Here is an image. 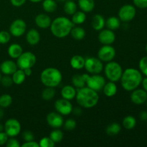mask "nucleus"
<instances>
[{"label":"nucleus","instance_id":"30","mask_svg":"<svg viewBox=\"0 0 147 147\" xmlns=\"http://www.w3.org/2000/svg\"><path fill=\"white\" fill-rule=\"evenodd\" d=\"M42 8L46 12L52 13L56 11L57 4L55 0H43Z\"/></svg>","mask_w":147,"mask_h":147},{"label":"nucleus","instance_id":"22","mask_svg":"<svg viewBox=\"0 0 147 147\" xmlns=\"http://www.w3.org/2000/svg\"><path fill=\"white\" fill-rule=\"evenodd\" d=\"M9 56L13 59H17L20 57L23 53V49L20 45L17 43H13L10 45L7 50Z\"/></svg>","mask_w":147,"mask_h":147},{"label":"nucleus","instance_id":"19","mask_svg":"<svg viewBox=\"0 0 147 147\" xmlns=\"http://www.w3.org/2000/svg\"><path fill=\"white\" fill-rule=\"evenodd\" d=\"M106 24V20L101 14H95L91 20V26L93 30L96 31H100L103 30Z\"/></svg>","mask_w":147,"mask_h":147},{"label":"nucleus","instance_id":"14","mask_svg":"<svg viewBox=\"0 0 147 147\" xmlns=\"http://www.w3.org/2000/svg\"><path fill=\"white\" fill-rule=\"evenodd\" d=\"M46 120L49 126L53 129H59L63 126V123H64L62 115L57 112V113L56 112L49 113L47 114Z\"/></svg>","mask_w":147,"mask_h":147},{"label":"nucleus","instance_id":"38","mask_svg":"<svg viewBox=\"0 0 147 147\" xmlns=\"http://www.w3.org/2000/svg\"><path fill=\"white\" fill-rule=\"evenodd\" d=\"M63 126H64V129L66 131H73L76 127V121L73 119H69L67 120H66L63 123Z\"/></svg>","mask_w":147,"mask_h":147},{"label":"nucleus","instance_id":"50","mask_svg":"<svg viewBox=\"0 0 147 147\" xmlns=\"http://www.w3.org/2000/svg\"><path fill=\"white\" fill-rule=\"evenodd\" d=\"M73 113H74L75 115H76V116H79V115H80L82 113L81 109H80V108H79V107H77V108H75V109H73Z\"/></svg>","mask_w":147,"mask_h":147},{"label":"nucleus","instance_id":"44","mask_svg":"<svg viewBox=\"0 0 147 147\" xmlns=\"http://www.w3.org/2000/svg\"><path fill=\"white\" fill-rule=\"evenodd\" d=\"M22 138L25 142H30V141H34V134L30 131H25L22 133Z\"/></svg>","mask_w":147,"mask_h":147},{"label":"nucleus","instance_id":"20","mask_svg":"<svg viewBox=\"0 0 147 147\" xmlns=\"http://www.w3.org/2000/svg\"><path fill=\"white\" fill-rule=\"evenodd\" d=\"M26 40L30 45H36L40 41V34L35 29H31L26 34Z\"/></svg>","mask_w":147,"mask_h":147},{"label":"nucleus","instance_id":"31","mask_svg":"<svg viewBox=\"0 0 147 147\" xmlns=\"http://www.w3.org/2000/svg\"><path fill=\"white\" fill-rule=\"evenodd\" d=\"M63 9L65 14L68 15H73L78 9V6L73 0H68L65 2L63 6Z\"/></svg>","mask_w":147,"mask_h":147},{"label":"nucleus","instance_id":"17","mask_svg":"<svg viewBox=\"0 0 147 147\" xmlns=\"http://www.w3.org/2000/svg\"><path fill=\"white\" fill-rule=\"evenodd\" d=\"M17 69H18V67L17 65V63L12 60H5L0 65V72L4 75L11 76Z\"/></svg>","mask_w":147,"mask_h":147},{"label":"nucleus","instance_id":"34","mask_svg":"<svg viewBox=\"0 0 147 147\" xmlns=\"http://www.w3.org/2000/svg\"><path fill=\"white\" fill-rule=\"evenodd\" d=\"M122 125L127 130H131V129H133L136 126V120L134 116H127L123 119Z\"/></svg>","mask_w":147,"mask_h":147},{"label":"nucleus","instance_id":"6","mask_svg":"<svg viewBox=\"0 0 147 147\" xmlns=\"http://www.w3.org/2000/svg\"><path fill=\"white\" fill-rule=\"evenodd\" d=\"M37 58L34 54L31 52H25L22 53L21 55L17 58V65L18 68L24 70L27 68H32L35 65Z\"/></svg>","mask_w":147,"mask_h":147},{"label":"nucleus","instance_id":"55","mask_svg":"<svg viewBox=\"0 0 147 147\" xmlns=\"http://www.w3.org/2000/svg\"><path fill=\"white\" fill-rule=\"evenodd\" d=\"M4 126H3L2 124H1V123H0V132L1 131H4Z\"/></svg>","mask_w":147,"mask_h":147},{"label":"nucleus","instance_id":"26","mask_svg":"<svg viewBox=\"0 0 147 147\" xmlns=\"http://www.w3.org/2000/svg\"><path fill=\"white\" fill-rule=\"evenodd\" d=\"M78 7L81 11L86 12H90L95 7L94 0H78Z\"/></svg>","mask_w":147,"mask_h":147},{"label":"nucleus","instance_id":"3","mask_svg":"<svg viewBox=\"0 0 147 147\" xmlns=\"http://www.w3.org/2000/svg\"><path fill=\"white\" fill-rule=\"evenodd\" d=\"M75 24L70 19L65 17H59L52 21L50 25L51 32L57 38H64L69 35Z\"/></svg>","mask_w":147,"mask_h":147},{"label":"nucleus","instance_id":"52","mask_svg":"<svg viewBox=\"0 0 147 147\" xmlns=\"http://www.w3.org/2000/svg\"><path fill=\"white\" fill-rule=\"evenodd\" d=\"M24 70L26 76H30L32 75V68H27V69H24V70Z\"/></svg>","mask_w":147,"mask_h":147},{"label":"nucleus","instance_id":"42","mask_svg":"<svg viewBox=\"0 0 147 147\" xmlns=\"http://www.w3.org/2000/svg\"><path fill=\"white\" fill-rule=\"evenodd\" d=\"M0 82H1V85L4 87H10L14 83L12 78L10 77V76H7V75H4V76L1 77Z\"/></svg>","mask_w":147,"mask_h":147},{"label":"nucleus","instance_id":"13","mask_svg":"<svg viewBox=\"0 0 147 147\" xmlns=\"http://www.w3.org/2000/svg\"><path fill=\"white\" fill-rule=\"evenodd\" d=\"M56 111L62 116H67L73 112V105L69 100L65 98L58 99L55 103Z\"/></svg>","mask_w":147,"mask_h":147},{"label":"nucleus","instance_id":"49","mask_svg":"<svg viewBox=\"0 0 147 147\" xmlns=\"http://www.w3.org/2000/svg\"><path fill=\"white\" fill-rule=\"evenodd\" d=\"M139 119L142 121H147V111H143L139 113Z\"/></svg>","mask_w":147,"mask_h":147},{"label":"nucleus","instance_id":"58","mask_svg":"<svg viewBox=\"0 0 147 147\" xmlns=\"http://www.w3.org/2000/svg\"><path fill=\"white\" fill-rule=\"evenodd\" d=\"M146 53H147V44H146Z\"/></svg>","mask_w":147,"mask_h":147},{"label":"nucleus","instance_id":"41","mask_svg":"<svg viewBox=\"0 0 147 147\" xmlns=\"http://www.w3.org/2000/svg\"><path fill=\"white\" fill-rule=\"evenodd\" d=\"M39 144L40 147H53L55 143L50 137H43L40 139Z\"/></svg>","mask_w":147,"mask_h":147},{"label":"nucleus","instance_id":"36","mask_svg":"<svg viewBox=\"0 0 147 147\" xmlns=\"http://www.w3.org/2000/svg\"><path fill=\"white\" fill-rule=\"evenodd\" d=\"M12 103V98L9 94H2L0 96V107L8 108Z\"/></svg>","mask_w":147,"mask_h":147},{"label":"nucleus","instance_id":"15","mask_svg":"<svg viewBox=\"0 0 147 147\" xmlns=\"http://www.w3.org/2000/svg\"><path fill=\"white\" fill-rule=\"evenodd\" d=\"M98 40L103 45H112L116 40V34L109 29L100 30L98 34Z\"/></svg>","mask_w":147,"mask_h":147},{"label":"nucleus","instance_id":"35","mask_svg":"<svg viewBox=\"0 0 147 147\" xmlns=\"http://www.w3.org/2000/svg\"><path fill=\"white\" fill-rule=\"evenodd\" d=\"M55 96V90L54 88L46 87L42 92V98L45 100H50Z\"/></svg>","mask_w":147,"mask_h":147},{"label":"nucleus","instance_id":"45","mask_svg":"<svg viewBox=\"0 0 147 147\" xmlns=\"http://www.w3.org/2000/svg\"><path fill=\"white\" fill-rule=\"evenodd\" d=\"M134 6L139 9L147 8V0H133Z\"/></svg>","mask_w":147,"mask_h":147},{"label":"nucleus","instance_id":"10","mask_svg":"<svg viewBox=\"0 0 147 147\" xmlns=\"http://www.w3.org/2000/svg\"><path fill=\"white\" fill-rule=\"evenodd\" d=\"M116 56V50L111 45H103L98 52V58L102 62L109 63L112 61Z\"/></svg>","mask_w":147,"mask_h":147},{"label":"nucleus","instance_id":"9","mask_svg":"<svg viewBox=\"0 0 147 147\" xmlns=\"http://www.w3.org/2000/svg\"><path fill=\"white\" fill-rule=\"evenodd\" d=\"M136 14V10L134 6L131 4H126L121 7L119 9L118 15L119 20L123 22H129L134 20Z\"/></svg>","mask_w":147,"mask_h":147},{"label":"nucleus","instance_id":"53","mask_svg":"<svg viewBox=\"0 0 147 147\" xmlns=\"http://www.w3.org/2000/svg\"><path fill=\"white\" fill-rule=\"evenodd\" d=\"M4 116V110H3V108L0 107V120L3 119Z\"/></svg>","mask_w":147,"mask_h":147},{"label":"nucleus","instance_id":"4","mask_svg":"<svg viewBox=\"0 0 147 147\" xmlns=\"http://www.w3.org/2000/svg\"><path fill=\"white\" fill-rule=\"evenodd\" d=\"M62 79L61 72L55 67H47L40 74L41 83L46 87H57L60 84Z\"/></svg>","mask_w":147,"mask_h":147},{"label":"nucleus","instance_id":"1","mask_svg":"<svg viewBox=\"0 0 147 147\" xmlns=\"http://www.w3.org/2000/svg\"><path fill=\"white\" fill-rule=\"evenodd\" d=\"M142 79L143 78L140 70L130 67L123 71L120 80L122 88L124 90L132 91L142 84Z\"/></svg>","mask_w":147,"mask_h":147},{"label":"nucleus","instance_id":"27","mask_svg":"<svg viewBox=\"0 0 147 147\" xmlns=\"http://www.w3.org/2000/svg\"><path fill=\"white\" fill-rule=\"evenodd\" d=\"M26 75L24 73V70L22 69L18 68L12 75H11V78H12L13 82L14 84L16 85H21L24 83L26 78Z\"/></svg>","mask_w":147,"mask_h":147},{"label":"nucleus","instance_id":"16","mask_svg":"<svg viewBox=\"0 0 147 147\" xmlns=\"http://www.w3.org/2000/svg\"><path fill=\"white\" fill-rule=\"evenodd\" d=\"M131 100L132 103L136 105H141L146 103L147 100V92L144 89L136 88L132 90L130 96Z\"/></svg>","mask_w":147,"mask_h":147},{"label":"nucleus","instance_id":"29","mask_svg":"<svg viewBox=\"0 0 147 147\" xmlns=\"http://www.w3.org/2000/svg\"><path fill=\"white\" fill-rule=\"evenodd\" d=\"M70 34L74 40H81L86 36V30L81 27H73Z\"/></svg>","mask_w":147,"mask_h":147},{"label":"nucleus","instance_id":"11","mask_svg":"<svg viewBox=\"0 0 147 147\" xmlns=\"http://www.w3.org/2000/svg\"><path fill=\"white\" fill-rule=\"evenodd\" d=\"M4 130L9 137H15L21 131V124L15 119H9L6 121Z\"/></svg>","mask_w":147,"mask_h":147},{"label":"nucleus","instance_id":"24","mask_svg":"<svg viewBox=\"0 0 147 147\" xmlns=\"http://www.w3.org/2000/svg\"><path fill=\"white\" fill-rule=\"evenodd\" d=\"M103 94L106 96V97H113L117 93V86L115 84L114 82L109 81L108 83H106L103 88Z\"/></svg>","mask_w":147,"mask_h":147},{"label":"nucleus","instance_id":"12","mask_svg":"<svg viewBox=\"0 0 147 147\" xmlns=\"http://www.w3.org/2000/svg\"><path fill=\"white\" fill-rule=\"evenodd\" d=\"M27 24L22 19H17L14 20L10 24L9 32L14 37H21L26 32Z\"/></svg>","mask_w":147,"mask_h":147},{"label":"nucleus","instance_id":"56","mask_svg":"<svg viewBox=\"0 0 147 147\" xmlns=\"http://www.w3.org/2000/svg\"><path fill=\"white\" fill-rule=\"evenodd\" d=\"M55 1H60V2H61V1H65V0H55Z\"/></svg>","mask_w":147,"mask_h":147},{"label":"nucleus","instance_id":"43","mask_svg":"<svg viewBox=\"0 0 147 147\" xmlns=\"http://www.w3.org/2000/svg\"><path fill=\"white\" fill-rule=\"evenodd\" d=\"M6 146L7 147H20V144L17 139H14V137H10V139H8Z\"/></svg>","mask_w":147,"mask_h":147},{"label":"nucleus","instance_id":"37","mask_svg":"<svg viewBox=\"0 0 147 147\" xmlns=\"http://www.w3.org/2000/svg\"><path fill=\"white\" fill-rule=\"evenodd\" d=\"M49 137H50L55 144L60 143L63 139V133L62 132V131L55 129V130H53V131L50 132V136H49Z\"/></svg>","mask_w":147,"mask_h":147},{"label":"nucleus","instance_id":"54","mask_svg":"<svg viewBox=\"0 0 147 147\" xmlns=\"http://www.w3.org/2000/svg\"><path fill=\"white\" fill-rule=\"evenodd\" d=\"M30 1L33 3H37V2H40V1H43V0H30Z\"/></svg>","mask_w":147,"mask_h":147},{"label":"nucleus","instance_id":"2","mask_svg":"<svg viewBox=\"0 0 147 147\" xmlns=\"http://www.w3.org/2000/svg\"><path fill=\"white\" fill-rule=\"evenodd\" d=\"M76 101L80 107L85 109H91L98 104L99 96L98 92L92 90L88 87L79 88L76 93Z\"/></svg>","mask_w":147,"mask_h":147},{"label":"nucleus","instance_id":"8","mask_svg":"<svg viewBox=\"0 0 147 147\" xmlns=\"http://www.w3.org/2000/svg\"><path fill=\"white\" fill-rule=\"evenodd\" d=\"M106 83L104 77L99 74H92V76H88L86 84L87 85V87L90 88L95 91L98 92L103 89Z\"/></svg>","mask_w":147,"mask_h":147},{"label":"nucleus","instance_id":"23","mask_svg":"<svg viewBox=\"0 0 147 147\" xmlns=\"http://www.w3.org/2000/svg\"><path fill=\"white\" fill-rule=\"evenodd\" d=\"M88 74H83L79 75L76 74L72 77V84L74 87L77 88H81L84 87L86 86V79H87Z\"/></svg>","mask_w":147,"mask_h":147},{"label":"nucleus","instance_id":"18","mask_svg":"<svg viewBox=\"0 0 147 147\" xmlns=\"http://www.w3.org/2000/svg\"><path fill=\"white\" fill-rule=\"evenodd\" d=\"M35 24L38 27L41 29H47L50 27L52 20L50 17L45 13H40L35 17Z\"/></svg>","mask_w":147,"mask_h":147},{"label":"nucleus","instance_id":"32","mask_svg":"<svg viewBox=\"0 0 147 147\" xmlns=\"http://www.w3.org/2000/svg\"><path fill=\"white\" fill-rule=\"evenodd\" d=\"M86 20V13L83 11H76L72 15L71 21L74 24H82Z\"/></svg>","mask_w":147,"mask_h":147},{"label":"nucleus","instance_id":"39","mask_svg":"<svg viewBox=\"0 0 147 147\" xmlns=\"http://www.w3.org/2000/svg\"><path fill=\"white\" fill-rule=\"evenodd\" d=\"M11 39V34L9 32L1 30L0 31V44H7Z\"/></svg>","mask_w":147,"mask_h":147},{"label":"nucleus","instance_id":"57","mask_svg":"<svg viewBox=\"0 0 147 147\" xmlns=\"http://www.w3.org/2000/svg\"><path fill=\"white\" fill-rule=\"evenodd\" d=\"M1 72H0V80H1Z\"/></svg>","mask_w":147,"mask_h":147},{"label":"nucleus","instance_id":"51","mask_svg":"<svg viewBox=\"0 0 147 147\" xmlns=\"http://www.w3.org/2000/svg\"><path fill=\"white\" fill-rule=\"evenodd\" d=\"M142 86H143L144 90L147 92V77L145 78L142 79Z\"/></svg>","mask_w":147,"mask_h":147},{"label":"nucleus","instance_id":"28","mask_svg":"<svg viewBox=\"0 0 147 147\" xmlns=\"http://www.w3.org/2000/svg\"><path fill=\"white\" fill-rule=\"evenodd\" d=\"M121 20L119 17H110L106 20L105 26L107 27L108 29L111 30H116L120 27Z\"/></svg>","mask_w":147,"mask_h":147},{"label":"nucleus","instance_id":"47","mask_svg":"<svg viewBox=\"0 0 147 147\" xmlns=\"http://www.w3.org/2000/svg\"><path fill=\"white\" fill-rule=\"evenodd\" d=\"M22 147H39L40 144L37 142L34 141H30V142H25L22 145Z\"/></svg>","mask_w":147,"mask_h":147},{"label":"nucleus","instance_id":"21","mask_svg":"<svg viewBox=\"0 0 147 147\" xmlns=\"http://www.w3.org/2000/svg\"><path fill=\"white\" fill-rule=\"evenodd\" d=\"M77 90L73 86H65L62 88L61 96L63 98L71 100L76 98Z\"/></svg>","mask_w":147,"mask_h":147},{"label":"nucleus","instance_id":"33","mask_svg":"<svg viewBox=\"0 0 147 147\" xmlns=\"http://www.w3.org/2000/svg\"><path fill=\"white\" fill-rule=\"evenodd\" d=\"M121 127L120 124L118 123H116V122H113V123H110L106 127V132L109 136H113L119 134L121 131Z\"/></svg>","mask_w":147,"mask_h":147},{"label":"nucleus","instance_id":"59","mask_svg":"<svg viewBox=\"0 0 147 147\" xmlns=\"http://www.w3.org/2000/svg\"><path fill=\"white\" fill-rule=\"evenodd\" d=\"M146 106H147V100H146Z\"/></svg>","mask_w":147,"mask_h":147},{"label":"nucleus","instance_id":"25","mask_svg":"<svg viewBox=\"0 0 147 147\" xmlns=\"http://www.w3.org/2000/svg\"><path fill=\"white\" fill-rule=\"evenodd\" d=\"M85 60L86 59L83 56L76 55L70 59V66L72 67V68L75 69V70H81V69L84 68Z\"/></svg>","mask_w":147,"mask_h":147},{"label":"nucleus","instance_id":"5","mask_svg":"<svg viewBox=\"0 0 147 147\" xmlns=\"http://www.w3.org/2000/svg\"><path fill=\"white\" fill-rule=\"evenodd\" d=\"M104 73L109 81L116 83L120 80L123 73V69L119 63L114 61H110L107 63L105 66Z\"/></svg>","mask_w":147,"mask_h":147},{"label":"nucleus","instance_id":"40","mask_svg":"<svg viewBox=\"0 0 147 147\" xmlns=\"http://www.w3.org/2000/svg\"><path fill=\"white\" fill-rule=\"evenodd\" d=\"M140 72L147 77V56H144L140 60L139 63Z\"/></svg>","mask_w":147,"mask_h":147},{"label":"nucleus","instance_id":"48","mask_svg":"<svg viewBox=\"0 0 147 147\" xmlns=\"http://www.w3.org/2000/svg\"><path fill=\"white\" fill-rule=\"evenodd\" d=\"M27 0H10V2L14 7H20L22 6Z\"/></svg>","mask_w":147,"mask_h":147},{"label":"nucleus","instance_id":"7","mask_svg":"<svg viewBox=\"0 0 147 147\" xmlns=\"http://www.w3.org/2000/svg\"><path fill=\"white\" fill-rule=\"evenodd\" d=\"M84 67L90 74H100L103 70V62L94 57H88L85 60Z\"/></svg>","mask_w":147,"mask_h":147},{"label":"nucleus","instance_id":"46","mask_svg":"<svg viewBox=\"0 0 147 147\" xmlns=\"http://www.w3.org/2000/svg\"><path fill=\"white\" fill-rule=\"evenodd\" d=\"M9 139V136L5 131H1L0 132V146L6 144L7 140Z\"/></svg>","mask_w":147,"mask_h":147}]
</instances>
